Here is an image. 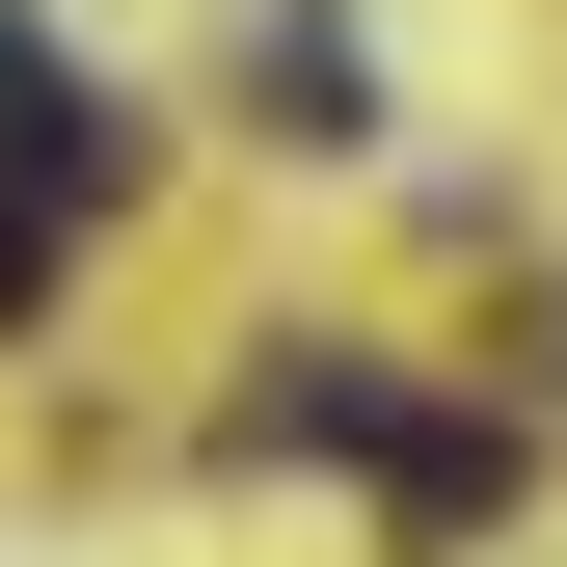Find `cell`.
<instances>
[{"label": "cell", "instance_id": "cell-1", "mask_svg": "<svg viewBox=\"0 0 567 567\" xmlns=\"http://www.w3.org/2000/svg\"><path fill=\"white\" fill-rule=\"evenodd\" d=\"M109 163H135V109L82 82V54L0 0V189H54V217H109Z\"/></svg>", "mask_w": 567, "mask_h": 567}, {"label": "cell", "instance_id": "cell-2", "mask_svg": "<svg viewBox=\"0 0 567 567\" xmlns=\"http://www.w3.org/2000/svg\"><path fill=\"white\" fill-rule=\"evenodd\" d=\"M244 460H405V379H379V351H270V379H244Z\"/></svg>", "mask_w": 567, "mask_h": 567}, {"label": "cell", "instance_id": "cell-3", "mask_svg": "<svg viewBox=\"0 0 567 567\" xmlns=\"http://www.w3.org/2000/svg\"><path fill=\"white\" fill-rule=\"evenodd\" d=\"M514 486H540L514 433H460V405H405V460H379V514H405V540H486Z\"/></svg>", "mask_w": 567, "mask_h": 567}, {"label": "cell", "instance_id": "cell-5", "mask_svg": "<svg viewBox=\"0 0 567 567\" xmlns=\"http://www.w3.org/2000/svg\"><path fill=\"white\" fill-rule=\"evenodd\" d=\"M54 298V189H0V324H28Z\"/></svg>", "mask_w": 567, "mask_h": 567}, {"label": "cell", "instance_id": "cell-4", "mask_svg": "<svg viewBox=\"0 0 567 567\" xmlns=\"http://www.w3.org/2000/svg\"><path fill=\"white\" fill-rule=\"evenodd\" d=\"M244 109L298 135V163H324V135H351V28H324V0H270V28H244Z\"/></svg>", "mask_w": 567, "mask_h": 567}]
</instances>
